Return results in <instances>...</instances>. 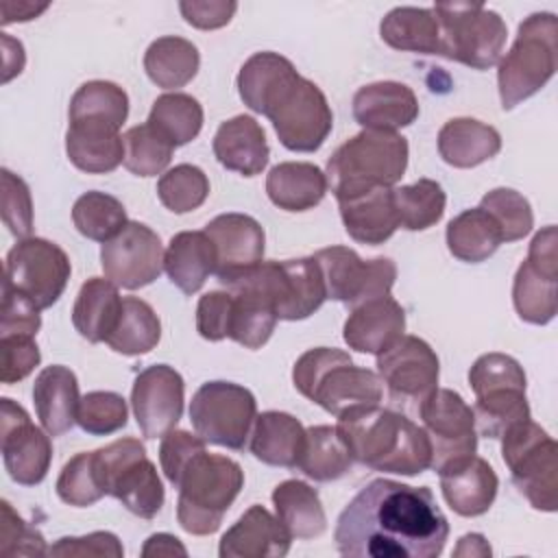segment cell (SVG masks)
Segmentation results:
<instances>
[{
    "mask_svg": "<svg viewBox=\"0 0 558 558\" xmlns=\"http://www.w3.org/2000/svg\"><path fill=\"white\" fill-rule=\"evenodd\" d=\"M94 464L105 495L140 519H153L166 499L155 464L137 438H120L94 451Z\"/></svg>",
    "mask_w": 558,
    "mask_h": 558,
    "instance_id": "obj_10",
    "label": "cell"
},
{
    "mask_svg": "<svg viewBox=\"0 0 558 558\" xmlns=\"http://www.w3.org/2000/svg\"><path fill=\"white\" fill-rule=\"evenodd\" d=\"M480 207L497 220L504 242H517L525 238L534 227L532 207L527 198L517 190L495 187L482 196Z\"/></svg>",
    "mask_w": 558,
    "mask_h": 558,
    "instance_id": "obj_50",
    "label": "cell"
},
{
    "mask_svg": "<svg viewBox=\"0 0 558 558\" xmlns=\"http://www.w3.org/2000/svg\"><path fill=\"white\" fill-rule=\"evenodd\" d=\"M70 120H105L122 126L129 116L126 92L111 81H87L70 100Z\"/></svg>",
    "mask_w": 558,
    "mask_h": 558,
    "instance_id": "obj_47",
    "label": "cell"
},
{
    "mask_svg": "<svg viewBox=\"0 0 558 558\" xmlns=\"http://www.w3.org/2000/svg\"><path fill=\"white\" fill-rule=\"evenodd\" d=\"M438 355L416 336H401L377 355V375L386 384L390 403L410 414H418L423 401L438 388Z\"/></svg>",
    "mask_w": 558,
    "mask_h": 558,
    "instance_id": "obj_15",
    "label": "cell"
},
{
    "mask_svg": "<svg viewBox=\"0 0 558 558\" xmlns=\"http://www.w3.org/2000/svg\"><path fill=\"white\" fill-rule=\"evenodd\" d=\"M211 148L220 166L244 177L259 174L270 157L262 124L244 113L218 126Z\"/></svg>",
    "mask_w": 558,
    "mask_h": 558,
    "instance_id": "obj_28",
    "label": "cell"
},
{
    "mask_svg": "<svg viewBox=\"0 0 558 558\" xmlns=\"http://www.w3.org/2000/svg\"><path fill=\"white\" fill-rule=\"evenodd\" d=\"M558 54V20L554 13L541 11L527 15L519 24L517 39L512 48L499 59L497 85L501 107L514 109L519 102L527 100L556 72Z\"/></svg>",
    "mask_w": 558,
    "mask_h": 558,
    "instance_id": "obj_6",
    "label": "cell"
},
{
    "mask_svg": "<svg viewBox=\"0 0 558 558\" xmlns=\"http://www.w3.org/2000/svg\"><path fill=\"white\" fill-rule=\"evenodd\" d=\"M353 458L338 427L314 425L305 429V447L299 466L314 482H331L349 473Z\"/></svg>",
    "mask_w": 558,
    "mask_h": 558,
    "instance_id": "obj_41",
    "label": "cell"
},
{
    "mask_svg": "<svg viewBox=\"0 0 558 558\" xmlns=\"http://www.w3.org/2000/svg\"><path fill=\"white\" fill-rule=\"evenodd\" d=\"M432 11L440 31V57L475 70L499 63L508 28L497 11L477 2H438Z\"/></svg>",
    "mask_w": 558,
    "mask_h": 558,
    "instance_id": "obj_8",
    "label": "cell"
},
{
    "mask_svg": "<svg viewBox=\"0 0 558 558\" xmlns=\"http://www.w3.org/2000/svg\"><path fill=\"white\" fill-rule=\"evenodd\" d=\"M70 272L72 266L61 246L44 238H26L7 253L2 286L13 288L39 310H46L63 294Z\"/></svg>",
    "mask_w": 558,
    "mask_h": 558,
    "instance_id": "obj_13",
    "label": "cell"
},
{
    "mask_svg": "<svg viewBox=\"0 0 558 558\" xmlns=\"http://www.w3.org/2000/svg\"><path fill=\"white\" fill-rule=\"evenodd\" d=\"M381 39L395 48L418 54H438L440 31L432 9L397 7L379 24Z\"/></svg>",
    "mask_w": 558,
    "mask_h": 558,
    "instance_id": "obj_40",
    "label": "cell"
},
{
    "mask_svg": "<svg viewBox=\"0 0 558 558\" xmlns=\"http://www.w3.org/2000/svg\"><path fill=\"white\" fill-rule=\"evenodd\" d=\"M2 523H0V554L2 556H46V541L41 532L28 525L4 499L0 504Z\"/></svg>",
    "mask_w": 558,
    "mask_h": 558,
    "instance_id": "obj_54",
    "label": "cell"
},
{
    "mask_svg": "<svg viewBox=\"0 0 558 558\" xmlns=\"http://www.w3.org/2000/svg\"><path fill=\"white\" fill-rule=\"evenodd\" d=\"M2 50H4V76H2V81L9 83L24 68V48L17 39L2 33Z\"/></svg>",
    "mask_w": 558,
    "mask_h": 558,
    "instance_id": "obj_63",
    "label": "cell"
},
{
    "mask_svg": "<svg viewBox=\"0 0 558 558\" xmlns=\"http://www.w3.org/2000/svg\"><path fill=\"white\" fill-rule=\"evenodd\" d=\"M338 432L355 462L384 473L418 475L432 466V442L405 414L366 405L338 416Z\"/></svg>",
    "mask_w": 558,
    "mask_h": 558,
    "instance_id": "obj_2",
    "label": "cell"
},
{
    "mask_svg": "<svg viewBox=\"0 0 558 558\" xmlns=\"http://www.w3.org/2000/svg\"><path fill=\"white\" fill-rule=\"evenodd\" d=\"M240 279H246L266 292L279 320H303L312 316L327 299L323 275L314 255L283 262H262Z\"/></svg>",
    "mask_w": 558,
    "mask_h": 558,
    "instance_id": "obj_14",
    "label": "cell"
},
{
    "mask_svg": "<svg viewBox=\"0 0 558 558\" xmlns=\"http://www.w3.org/2000/svg\"><path fill=\"white\" fill-rule=\"evenodd\" d=\"M142 556H187V549L181 545V541L172 534L159 532L146 538L142 547Z\"/></svg>",
    "mask_w": 558,
    "mask_h": 558,
    "instance_id": "obj_61",
    "label": "cell"
},
{
    "mask_svg": "<svg viewBox=\"0 0 558 558\" xmlns=\"http://www.w3.org/2000/svg\"><path fill=\"white\" fill-rule=\"evenodd\" d=\"M501 456L512 484L532 508L556 512L558 508V447L532 418L517 423L501 436Z\"/></svg>",
    "mask_w": 558,
    "mask_h": 558,
    "instance_id": "obj_9",
    "label": "cell"
},
{
    "mask_svg": "<svg viewBox=\"0 0 558 558\" xmlns=\"http://www.w3.org/2000/svg\"><path fill=\"white\" fill-rule=\"evenodd\" d=\"M277 519L292 538H316L327 530V517L316 488L301 480H286L272 490Z\"/></svg>",
    "mask_w": 558,
    "mask_h": 558,
    "instance_id": "obj_37",
    "label": "cell"
},
{
    "mask_svg": "<svg viewBox=\"0 0 558 558\" xmlns=\"http://www.w3.org/2000/svg\"><path fill=\"white\" fill-rule=\"evenodd\" d=\"M129 408L122 395L111 390H94L81 397L76 423L92 436H109L126 425Z\"/></svg>",
    "mask_w": 558,
    "mask_h": 558,
    "instance_id": "obj_52",
    "label": "cell"
},
{
    "mask_svg": "<svg viewBox=\"0 0 558 558\" xmlns=\"http://www.w3.org/2000/svg\"><path fill=\"white\" fill-rule=\"evenodd\" d=\"M353 118L368 131H390L410 126L418 118L414 92L397 81L364 85L353 96Z\"/></svg>",
    "mask_w": 558,
    "mask_h": 558,
    "instance_id": "obj_25",
    "label": "cell"
},
{
    "mask_svg": "<svg viewBox=\"0 0 558 558\" xmlns=\"http://www.w3.org/2000/svg\"><path fill=\"white\" fill-rule=\"evenodd\" d=\"M201 65L198 48L177 35L155 39L144 52V70L161 89H179L187 85Z\"/></svg>",
    "mask_w": 558,
    "mask_h": 558,
    "instance_id": "obj_39",
    "label": "cell"
},
{
    "mask_svg": "<svg viewBox=\"0 0 558 558\" xmlns=\"http://www.w3.org/2000/svg\"><path fill=\"white\" fill-rule=\"evenodd\" d=\"M146 122L177 148L192 142L201 133L203 107L190 94L168 92L153 102Z\"/></svg>",
    "mask_w": 558,
    "mask_h": 558,
    "instance_id": "obj_44",
    "label": "cell"
},
{
    "mask_svg": "<svg viewBox=\"0 0 558 558\" xmlns=\"http://www.w3.org/2000/svg\"><path fill=\"white\" fill-rule=\"evenodd\" d=\"M490 545L482 534H464L453 549V556H490Z\"/></svg>",
    "mask_w": 558,
    "mask_h": 558,
    "instance_id": "obj_64",
    "label": "cell"
},
{
    "mask_svg": "<svg viewBox=\"0 0 558 558\" xmlns=\"http://www.w3.org/2000/svg\"><path fill=\"white\" fill-rule=\"evenodd\" d=\"M238 4L233 0H183L179 11L187 24L201 31H214L231 22Z\"/></svg>",
    "mask_w": 558,
    "mask_h": 558,
    "instance_id": "obj_60",
    "label": "cell"
},
{
    "mask_svg": "<svg viewBox=\"0 0 558 558\" xmlns=\"http://www.w3.org/2000/svg\"><path fill=\"white\" fill-rule=\"evenodd\" d=\"M338 205L342 225L355 242L377 246L399 229L392 187H375L371 192L340 201Z\"/></svg>",
    "mask_w": 558,
    "mask_h": 558,
    "instance_id": "obj_31",
    "label": "cell"
},
{
    "mask_svg": "<svg viewBox=\"0 0 558 558\" xmlns=\"http://www.w3.org/2000/svg\"><path fill=\"white\" fill-rule=\"evenodd\" d=\"M39 307L24 294L9 286H2V310H0V336H35L41 327Z\"/></svg>",
    "mask_w": 558,
    "mask_h": 558,
    "instance_id": "obj_58",
    "label": "cell"
},
{
    "mask_svg": "<svg viewBox=\"0 0 558 558\" xmlns=\"http://www.w3.org/2000/svg\"><path fill=\"white\" fill-rule=\"evenodd\" d=\"M205 449V440L198 434H190L183 429H170L161 436L159 445V464L166 480L174 486L187 466V462Z\"/></svg>",
    "mask_w": 558,
    "mask_h": 558,
    "instance_id": "obj_56",
    "label": "cell"
},
{
    "mask_svg": "<svg viewBox=\"0 0 558 558\" xmlns=\"http://www.w3.org/2000/svg\"><path fill=\"white\" fill-rule=\"evenodd\" d=\"M227 288L233 296L229 338L246 349L264 347L279 320L272 301L246 279H238Z\"/></svg>",
    "mask_w": 558,
    "mask_h": 558,
    "instance_id": "obj_34",
    "label": "cell"
},
{
    "mask_svg": "<svg viewBox=\"0 0 558 558\" xmlns=\"http://www.w3.org/2000/svg\"><path fill=\"white\" fill-rule=\"evenodd\" d=\"M266 194L283 211H307L325 198L327 177L310 161H283L270 168Z\"/></svg>",
    "mask_w": 558,
    "mask_h": 558,
    "instance_id": "obj_35",
    "label": "cell"
},
{
    "mask_svg": "<svg viewBox=\"0 0 558 558\" xmlns=\"http://www.w3.org/2000/svg\"><path fill=\"white\" fill-rule=\"evenodd\" d=\"M445 235L449 253L466 264H480L488 259L504 242L497 220L480 205L451 218Z\"/></svg>",
    "mask_w": 558,
    "mask_h": 558,
    "instance_id": "obj_38",
    "label": "cell"
},
{
    "mask_svg": "<svg viewBox=\"0 0 558 558\" xmlns=\"http://www.w3.org/2000/svg\"><path fill=\"white\" fill-rule=\"evenodd\" d=\"M408 140L390 131H360L327 159V187L347 201L375 187H392L408 168Z\"/></svg>",
    "mask_w": 558,
    "mask_h": 558,
    "instance_id": "obj_4",
    "label": "cell"
},
{
    "mask_svg": "<svg viewBox=\"0 0 558 558\" xmlns=\"http://www.w3.org/2000/svg\"><path fill=\"white\" fill-rule=\"evenodd\" d=\"M469 384L475 392V429L486 438H501L510 427L530 418L523 366L506 353L480 355Z\"/></svg>",
    "mask_w": 558,
    "mask_h": 558,
    "instance_id": "obj_7",
    "label": "cell"
},
{
    "mask_svg": "<svg viewBox=\"0 0 558 558\" xmlns=\"http://www.w3.org/2000/svg\"><path fill=\"white\" fill-rule=\"evenodd\" d=\"M163 270L183 294L198 292L209 275L216 272L214 242L205 231H181L172 235L163 255Z\"/></svg>",
    "mask_w": 558,
    "mask_h": 558,
    "instance_id": "obj_32",
    "label": "cell"
},
{
    "mask_svg": "<svg viewBox=\"0 0 558 558\" xmlns=\"http://www.w3.org/2000/svg\"><path fill=\"white\" fill-rule=\"evenodd\" d=\"M231 303L233 296L231 292H222V290H214L207 292L198 299L196 305V329L198 333L209 340V342H218L229 338L231 331Z\"/></svg>",
    "mask_w": 558,
    "mask_h": 558,
    "instance_id": "obj_57",
    "label": "cell"
},
{
    "mask_svg": "<svg viewBox=\"0 0 558 558\" xmlns=\"http://www.w3.org/2000/svg\"><path fill=\"white\" fill-rule=\"evenodd\" d=\"M185 384L168 364L144 368L131 390V405L144 438H161L177 427L183 414Z\"/></svg>",
    "mask_w": 558,
    "mask_h": 558,
    "instance_id": "obj_21",
    "label": "cell"
},
{
    "mask_svg": "<svg viewBox=\"0 0 558 558\" xmlns=\"http://www.w3.org/2000/svg\"><path fill=\"white\" fill-rule=\"evenodd\" d=\"M124 547L120 538L111 532H92L87 536H63L52 547L48 556H109L120 558Z\"/></svg>",
    "mask_w": 558,
    "mask_h": 558,
    "instance_id": "obj_59",
    "label": "cell"
},
{
    "mask_svg": "<svg viewBox=\"0 0 558 558\" xmlns=\"http://www.w3.org/2000/svg\"><path fill=\"white\" fill-rule=\"evenodd\" d=\"M262 116L272 122L279 142L294 153L318 150L333 126V113L325 94L299 72L279 85Z\"/></svg>",
    "mask_w": 558,
    "mask_h": 558,
    "instance_id": "obj_11",
    "label": "cell"
},
{
    "mask_svg": "<svg viewBox=\"0 0 558 558\" xmlns=\"http://www.w3.org/2000/svg\"><path fill=\"white\" fill-rule=\"evenodd\" d=\"M2 220L17 240L31 238L33 231V201L31 190L9 168L2 170Z\"/></svg>",
    "mask_w": 558,
    "mask_h": 558,
    "instance_id": "obj_53",
    "label": "cell"
},
{
    "mask_svg": "<svg viewBox=\"0 0 558 558\" xmlns=\"http://www.w3.org/2000/svg\"><path fill=\"white\" fill-rule=\"evenodd\" d=\"M292 381L303 397L333 416L377 405L384 397L377 373L355 366L349 353L329 347L305 351L294 362Z\"/></svg>",
    "mask_w": 558,
    "mask_h": 558,
    "instance_id": "obj_3",
    "label": "cell"
},
{
    "mask_svg": "<svg viewBox=\"0 0 558 558\" xmlns=\"http://www.w3.org/2000/svg\"><path fill=\"white\" fill-rule=\"evenodd\" d=\"M558 233L554 225L541 229L527 248L525 262L517 268L512 303L521 320L547 325L558 310Z\"/></svg>",
    "mask_w": 558,
    "mask_h": 558,
    "instance_id": "obj_17",
    "label": "cell"
},
{
    "mask_svg": "<svg viewBox=\"0 0 558 558\" xmlns=\"http://www.w3.org/2000/svg\"><path fill=\"white\" fill-rule=\"evenodd\" d=\"M418 416L432 442V466L442 469L477 451L473 408L451 388H436L421 405Z\"/></svg>",
    "mask_w": 558,
    "mask_h": 558,
    "instance_id": "obj_18",
    "label": "cell"
},
{
    "mask_svg": "<svg viewBox=\"0 0 558 558\" xmlns=\"http://www.w3.org/2000/svg\"><path fill=\"white\" fill-rule=\"evenodd\" d=\"M65 153L78 170L105 174L124 161V140L120 129L105 120H70Z\"/></svg>",
    "mask_w": 558,
    "mask_h": 558,
    "instance_id": "obj_27",
    "label": "cell"
},
{
    "mask_svg": "<svg viewBox=\"0 0 558 558\" xmlns=\"http://www.w3.org/2000/svg\"><path fill=\"white\" fill-rule=\"evenodd\" d=\"M436 473L447 506L460 517H480L488 512L497 497L499 480L493 466L475 453L449 462Z\"/></svg>",
    "mask_w": 558,
    "mask_h": 558,
    "instance_id": "obj_23",
    "label": "cell"
},
{
    "mask_svg": "<svg viewBox=\"0 0 558 558\" xmlns=\"http://www.w3.org/2000/svg\"><path fill=\"white\" fill-rule=\"evenodd\" d=\"M124 168L137 177L161 174L170 159L174 146L148 122L131 126L124 135Z\"/></svg>",
    "mask_w": 558,
    "mask_h": 558,
    "instance_id": "obj_48",
    "label": "cell"
},
{
    "mask_svg": "<svg viewBox=\"0 0 558 558\" xmlns=\"http://www.w3.org/2000/svg\"><path fill=\"white\" fill-rule=\"evenodd\" d=\"M449 523L427 486L368 482L340 512L333 541L351 558H436Z\"/></svg>",
    "mask_w": 558,
    "mask_h": 558,
    "instance_id": "obj_1",
    "label": "cell"
},
{
    "mask_svg": "<svg viewBox=\"0 0 558 558\" xmlns=\"http://www.w3.org/2000/svg\"><path fill=\"white\" fill-rule=\"evenodd\" d=\"M305 447V427L288 412L268 410L257 414L248 449L251 453L270 466L296 469Z\"/></svg>",
    "mask_w": 558,
    "mask_h": 558,
    "instance_id": "obj_30",
    "label": "cell"
},
{
    "mask_svg": "<svg viewBox=\"0 0 558 558\" xmlns=\"http://www.w3.org/2000/svg\"><path fill=\"white\" fill-rule=\"evenodd\" d=\"M57 495L63 504L76 508H87L105 497L94 464V451L76 453L63 464L57 477Z\"/></svg>",
    "mask_w": 558,
    "mask_h": 558,
    "instance_id": "obj_51",
    "label": "cell"
},
{
    "mask_svg": "<svg viewBox=\"0 0 558 558\" xmlns=\"http://www.w3.org/2000/svg\"><path fill=\"white\" fill-rule=\"evenodd\" d=\"M255 418L257 401L253 392L233 381H207L194 392L190 403L194 432L205 442L233 451L246 447Z\"/></svg>",
    "mask_w": 558,
    "mask_h": 558,
    "instance_id": "obj_12",
    "label": "cell"
},
{
    "mask_svg": "<svg viewBox=\"0 0 558 558\" xmlns=\"http://www.w3.org/2000/svg\"><path fill=\"white\" fill-rule=\"evenodd\" d=\"M499 150V131L475 118H453L438 131V153L453 168H475L493 159Z\"/></svg>",
    "mask_w": 558,
    "mask_h": 558,
    "instance_id": "obj_33",
    "label": "cell"
},
{
    "mask_svg": "<svg viewBox=\"0 0 558 558\" xmlns=\"http://www.w3.org/2000/svg\"><path fill=\"white\" fill-rule=\"evenodd\" d=\"M327 299L347 303L351 310L379 299L388 296L390 288L397 279V266L388 257L362 259L349 246H327L314 255Z\"/></svg>",
    "mask_w": 558,
    "mask_h": 558,
    "instance_id": "obj_16",
    "label": "cell"
},
{
    "mask_svg": "<svg viewBox=\"0 0 558 558\" xmlns=\"http://www.w3.org/2000/svg\"><path fill=\"white\" fill-rule=\"evenodd\" d=\"M33 403L41 427L50 436L70 432L76 423L81 403L76 375L61 364L46 366L33 384Z\"/></svg>",
    "mask_w": 558,
    "mask_h": 558,
    "instance_id": "obj_29",
    "label": "cell"
},
{
    "mask_svg": "<svg viewBox=\"0 0 558 558\" xmlns=\"http://www.w3.org/2000/svg\"><path fill=\"white\" fill-rule=\"evenodd\" d=\"M48 9V2H31V0H20V2H11L4 0L2 2V24H11V22H26L37 17L39 13H44Z\"/></svg>",
    "mask_w": 558,
    "mask_h": 558,
    "instance_id": "obj_62",
    "label": "cell"
},
{
    "mask_svg": "<svg viewBox=\"0 0 558 558\" xmlns=\"http://www.w3.org/2000/svg\"><path fill=\"white\" fill-rule=\"evenodd\" d=\"M157 196L172 214H187L198 209L209 196V179L198 166L179 163L159 177Z\"/></svg>",
    "mask_w": 558,
    "mask_h": 558,
    "instance_id": "obj_49",
    "label": "cell"
},
{
    "mask_svg": "<svg viewBox=\"0 0 558 558\" xmlns=\"http://www.w3.org/2000/svg\"><path fill=\"white\" fill-rule=\"evenodd\" d=\"M405 331V312L388 294L366 301L351 310L342 336L349 349L379 355L390 349Z\"/></svg>",
    "mask_w": 558,
    "mask_h": 558,
    "instance_id": "obj_26",
    "label": "cell"
},
{
    "mask_svg": "<svg viewBox=\"0 0 558 558\" xmlns=\"http://www.w3.org/2000/svg\"><path fill=\"white\" fill-rule=\"evenodd\" d=\"M296 72L290 59L279 52H255L244 61L238 74V92L242 102L262 113L268 98L279 89V85Z\"/></svg>",
    "mask_w": 558,
    "mask_h": 558,
    "instance_id": "obj_43",
    "label": "cell"
},
{
    "mask_svg": "<svg viewBox=\"0 0 558 558\" xmlns=\"http://www.w3.org/2000/svg\"><path fill=\"white\" fill-rule=\"evenodd\" d=\"M50 434L31 423L28 412L13 399L0 403V447L9 477L22 486L39 484L52 460Z\"/></svg>",
    "mask_w": 558,
    "mask_h": 558,
    "instance_id": "obj_20",
    "label": "cell"
},
{
    "mask_svg": "<svg viewBox=\"0 0 558 558\" xmlns=\"http://www.w3.org/2000/svg\"><path fill=\"white\" fill-rule=\"evenodd\" d=\"M0 353H2V368L0 379L2 384H15L28 377L41 360L39 347L35 336H0Z\"/></svg>",
    "mask_w": 558,
    "mask_h": 558,
    "instance_id": "obj_55",
    "label": "cell"
},
{
    "mask_svg": "<svg viewBox=\"0 0 558 558\" xmlns=\"http://www.w3.org/2000/svg\"><path fill=\"white\" fill-rule=\"evenodd\" d=\"M72 222L81 235L94 242H107L126 227L124 205L105 192H85L72 207Z\"/></svg>",
    "mask_w": 558,
    "mask_h": 558,
    "instance_id": "obj_46",
    "label": "cell"
},
{
    "mask_svg": "<svg viewBox=\"0 0 558 558\" xmlns=\"http://www.w3.org/2000/svg\"><path fill=\"white\" fill-rule=\"evenodd\" d=\"M392 203L399 227L408 231H425L442 218L447 196L440 183L432 179H418L412 185L395 187Z\"/></svg>",
    "mask_w": 558,
    "mask_h": 558,
    "instance_id": "obj_45",
    "label": "cell"
},
{
    "mask_svg": "<svg viewBox=\"0 0 558 558\" xmlns=\"http://www.w3.org/2000/svg\"><path fill=\"white\" fill-rule=\"evenodd\" d=\"M163 255L159 235L150 227L129 220L118 235L102 242L100 266L118 288L137 290L161 275Z\"/></svg>",
    "mask_w": 558,
    "mask_h": 558,
    "instance_id": "obj_19",
    "label": "cell"
},
{
    "mask_svg": "<svg viewBox=\"0 0 558 558\" xmlns=\"http://www.w3.org/2000/svg\"><path fill=\"white\" fill-rule=\"evenodd\" d=\"M161 338V323L155 310L137 299L122 296V310L109 338L105 340L116 353L144 355L157 347Z\"/></svg>",
    "mask_w": 558,
    "mask_h": 558,
    "instance_id": "obj_42",
    "label": "cell"
},
{
    "mask_svg": "<svg viewBox=\"0 0 558 558\" xmlns=\"http://www.w3.org/2000/svg\"><path fill=\"white\" fill-rule=\"evenodd\" d=\"M242 486L244 471L235 460L220 453H207V449H203L187 462L174 484L179 490V525L194 536L214 534Z\"/></svg>",
    "mask_w": 558,
    "mask_h": 558,
    "instance_id": "obj_5",
    "label": "cell"
},
{
    "mask_svg": "<svg viewBox=\"0 0 558 558\" xmlns=\"http://www.w3.org/2000/svg\"><path fill=\"white\" fill-rule=\"evenodd\" d=\"M216 248V275L222 286L253 270L264 259L266 235L262 225L246 214H220L203 229Z\"/></svg>",
    "mask_w": 558,
    "mask_h": 558,
    "instance_id": "obj_22",
    "label": "cell"
},
{
    "mask_svg": "<svg viewBox=\"0 0 558 558\" xmlns=\"http://www.w3.org/2000/svg\"><path fill=\"white\" fill-rule=\"evenodd\" d=\"M122 310V296L118 286L107 277L87 279L72 307L74 329L89 342H105L113 331Z\"/></svg>",
    "mask_w": 558,
    "mask_h": 558,
    "instance_id": "obj_36",
    "label": "cell"
},
{
    "mask_svg": "<svg viewBox=\"0 0 558 558\" xmlns=\"http://www.w3.org/2000/svg\"><path fill=\"white\" fill-rule=\"evenodd\" d=\"M292 536L264 506H251L220 538V558H281Z\"/></svg>",
    "mask_w": 558,
    "mask_h": 558,
    "instance_id": "obj_24",
    "label": "cell"
}]
</instances>
